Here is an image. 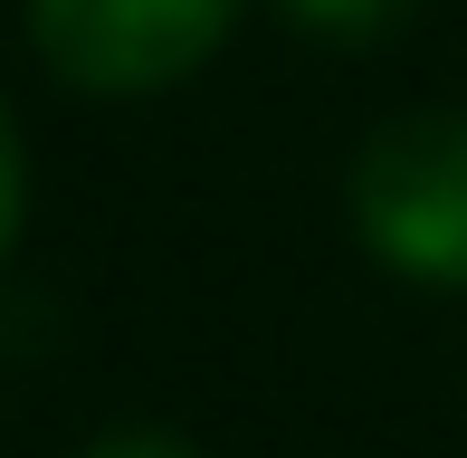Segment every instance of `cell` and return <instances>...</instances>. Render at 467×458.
Returning <instances> with one entry per match:
<instances>
[{
    "label": "cell",
    "mask_w": 467,
    "mask_h": 458,
    "mask_svg": "<svg viewBox=\"0 0 467 458\" xmlns=\"http://www.w3.org/2000/svg\"><path fill=\"white\" fill-rule=\"evenodd\" d=\"M277 10L296 19V29H315V38H344V48H363V38H391L400 19L420 10V0H277Z\"/></svg>",
    "instance_id": "cell-3"
},
{
    "label": "cell",
    "mask_w": 467,
    "mask_h": 458,
    "mask_svg": "<svg viewBox=\"0 0 467 458\" xmlns=\"http://www.w3.org/2000/svg\"><path fill=\"white\" fill-rule=\"evenodd\" d=\"M229 29L239 0H29L38 57L87 96H162L220 57Z\"/></svg>",
    "instance_id": "cell-2"
},
{
    "label": "cell",
    "mask_w": 467,
    "mask_h": 458,
    "mask_svg": "<svg viewBox=\"0 0 467 458\" xmlns=\"http://www.w3.org/2000/svg\"><path fill=\"white\" fill-rule=\"evenodd\" d=\"M87 458H201V449L172 440V430H124V440H96Z\"/></svg>",
    "instance_id": "cell-5"
},
{
    "label": "cell",
    "mask_w": 467,
    "mask_h": 458,
    "mask_svg": "<svg viewBox=\"0 0 467 458\" xmlns=\"http://www.w3.org/2000/svg\"><path fill=\"white\" fill-rule=\"evenodd\" d=\"M353 229L400 277L467 286V115H391L353 162Z\"/></svg>",
    "instance_id": "cell-1"
},
{
    "label": "cell",
    "mask_w": 467,
    "mask_h": 458,
    "mask_svg": "<svg viewBox=\"0 0 467 458\" xmlns=\"http://www.w3.org/2000/svg\"><path fill=\"white\" fill-rule=\"evenodd\" d=\"M19 201H29V153H19V124L0 106V248H10V229H19Z\"/></svg>",
    "instance_id": "cell-4"
}]
</instances>
